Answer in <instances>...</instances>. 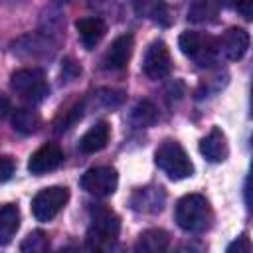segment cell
I'll return each mask as SVG.
<instances>
[{
    "label": "cell",
    "mask_w": 253,
    "mask_h": 253,
    "mask_svg": "<svg viewBox=\"0 0 253 253\" xmlns=\"http://www.w3.org/2000/svg\"><path fill=\"white\" fill-rule=\"evenodd\" d=\"M119 233H121L119 215L103 204L93 206L91 223L87 229V247L93 251H107L117 243Z\"/></svg>",
    "instance_id": "6da1fadb"
},
{
    "label": "cell",
    "mask_w": 253,
    "mask_h": 253,
    "mask_svg": "<svg viewBox=\"0 0 253 253\" xmlns=\"http://www.w3.org/2000/svg\"><path fill=\"white\" fill-rule=\"evenodd\" d=\"M176 223L188 233H202L211 223V208L206 196L188 194L176 204Z\"/></svg>",
    "instance_id": "7a4b0ae2"
},
{
    "label": "cell",
    "mask_w": 253,
    "mask_h": 253,
    "mask_svg": "<svg viewBox=\"0 0 253 253\" xmlns=\"http://www.w3.org/2000/svg\"><path fill=\"white\" fill-rule=\"evenodd\" d=\"M154 162L172 180H184L194 174V164L190 156L186 154L182 144L172 138L160 142V146L154 152Z\"/></svg>",
    "instance_id": "3957f363"
},
{
    "label": "cell",
    "mask_w": 253,
    "mask_h": 253,
    "mask_svg": "<svg viewBox=\"0 0 253 253\" xmlns=\"http://www.w3.org/2000/svg\"><path fill=\"white\" fill-rule=\"evenodd\" d=\"M10 87L20 99L28 103H40L49 95V83L45 79V73L38 67L14 71L10 77Z\"/></svg>",
    "instance_id": "277c9868"
},
{
    "label": "cell",
    "mask_w": 253,
    "mask_h": 253,
    "mask_svg": "<svg viewBox=\"0 0 253 253\" xmlns=\"http://www.w3.org/2000/svg\"><path fill=\"white\" fill-rule=\"evenodd\" d=\"M178 47L180 51L190 57L192 61H196L198 65H211L217 57V40L204 34V32H182L178 38Z\"/></svg>",
    "instance_id": "5b68a950"
},
{
    "label": "cell",
    "mask_w": 253,
    "mask_h": 253,
    "mask_svg": "<svg viewBox=\"0 0 253 253\" xmlns=\"http://www.w3.org/2000/svg\"><path fill=\"white\" fill-rule=\"evenodd\" d=\"M69 202V190L65 186H49L40 190L32 200V213L38 221H51Z\"/></svg>",
    "instance_id": "8992f818"
},
{
    "label": "cell",
    "mask_w": 253,
    "mask_h": 253,
    "mask_svg": "<svg viewBox=\"0 0 253 253\" xmlns=\"http://www.w3.org/2000/svg\"><path fill=\"white\" fill-rule=\"evenodd\" d=\"M117 184H119V174L111 166H95V168H89L81 176V180H79V186L87 194H93L97 198H107V196L115 194Z\"/></svg>",
    "instance_id": "52a82bcc"
},
{
    "label": "cell",
    "mask_w": 253,
    "mask_h": 253,
    "mask_svg": "<svg viewBox=\"0 0 253 253\" xmlns=\"http://www.w3.org/2000/svg\"><path fill=\"white\" fill-rule=\"evenodd\" d=\"M172 69V59H170V49L162 40L152 42L146 51H144V59H142V71L146 73L148 79H164Z\"/></svg>",
    "instance_id": "ba28073f"
},
{
    "label": "cell",
    "mask_w": 253,
    "mask_h": 253,
    "mask_svg": "<svg viewBox=\"0 0 253 253\" xmlns=\"http://www.w3.org/2000/svg\"><path fill=\"white\" fill-rule=\"evenodd\" d=\"M63 158H65L63 150L57 144L47 142V144L40 146L36 152H32V156L28 160V170L36 176H42V174L57 170L63 164Z\"/></svg>",
    "instance_id": "9c48e42d"
},
{
    "label": "cell",
    "mask_w": 253,
    "mask_h": 253,
    "mask_svg": "<svg viewBox=\"0 0 253 253\" xmlns=\"http://www.w3.org/2000/svg\"><path fill=\"white\" fill-rule=\"evenodd\" d=\"M249 49V34L243 28H229L217 40V55H223L229 61L241 59Z\"/></svg>",
    "instance_id": "30bf717a"
},
{
    "label": "cell",
    "mask_w": 253,
    "mask_h": 253,
    "mask_svg": "<svg viewBox=\"0 0 253 253\" xmlns=\"http://www.w3.org/2000/svg\"><path fill=\"white\" fill-rule=\"evenodd\" d=\"M132 47H134V38L130 34H123V36L115 38L113 43L109 45V49L105 51L103 67L111 69V71L125 69L128 59H130V55H132Z\"/></svg>",
    "instance_id": "8fae6325"
},
{
    "label": "cell",
    "mask_w": 253,
    "mask_h": 253,
    "mask_svg": "<svg viewBox=\"0 0 253 253\" xmlns=\"http://www.w3.org/2000/svg\"><path fill=\"white\" fill-rule=\"evenodd\" d=\"M164 200H166V194L160 186H146V188H138L132 194L130 206H132L134 211L158 213L164 208Z\"/></svg>",
    "instance_id": "7c38bea8"
},
{
    "label": "cell",
    "mask_w": 253,
    "mask_h": 253,
    "mask_svg": "<svg viewBox=\"0 0 253 253\" xmlns=\"http://www.w3.org/2000/svg\"><path fill=\"white\" fill-rule=\"evenodd\" d=\"M200 152L210 162H223L229 154V144L225 138V132L217 126H213L202 140H200Z\"/></svg>",
    "instance_id": "4fadbf2b"
},
{
    "label": "cell",
    "mask_w": 253,
    "mask_h": 253,
    "mask_svg": "<svg viewBox=\"0 0 253 253\" xmlns=\"http://www.w3.org/2000/svg\"><path fill=\"white\" fill-rule=\"evenodd\" d=\"M130 4H132L134 14L144 20H150L160 26H170L172 22L166 0H130Z\"/></svg>",
    "instance_id": "5bb4252c"
},
{
    "label": "cell",
    "mask_w": 253,
    "mask_h": 253,
    "mask_svg": "<svg viewBox=\"0 0 253 253\" xmlns=\"http://www.w3.org/2000/svg\"><path fill=\"white\" fill-rule=\"evenodd\" d=\"M75 28H77V34L81 38V43L87 47V49H93L107 34V24L97 18V16H89V18H79L75 22Z\"/></svg>",
    "instance_id": "9a60e30c"
},
{
    "label": "cell",
    "mask_w": 253,
    "mask_h": 253,
    "mask_svg": "<svg viewBox=\"0 0 253 253\" xmlns=\"http://www.w3.org/2000/svg\"><path fill=\"white\" fill-rule=\"evenodd\" d=\"M109 136H111V126L109 123L101 121L97 125H93L79 140V150L85 152V154H95L99 150H103L109 142Z\"/></svg>",
    "instance_id": "2e32d148"
},
{
    "label": "cell",
    "mask_w": 253,
    "mask_h": 253,
    "mask_svg": "<svg viewBox=\"0 0 253 253\" xmlns=\"http://www.w3.org/2000/svg\"><path fill=\"white\" fill-rule=\"evenodd\" d=\"M170 245V235L164 229H146L138 235L134 249L138 253H162Z\"/></svg>",
    "instance_id": "e0dca14e"
},
{
    "label": "cell",
    "mask_w": 253,
    "mask_h": 253,
    "mask_svg": "<svg viewBox=\"0 0 253 253\" xmlns=\"http://www.w3.org/2000/svg\"><path fill=\"white\" fill-rule=\"evenodd\" d=\"M20 229V210L14 204H6L0 208V245L12 241L16 231Z\"/></svg>",
    "instance_id": "ac0fdd59"
},
{
    "label": "cell",
    "mask_w": 253,
    "mask_h": 253,
    "mask_svg": "<svg viewBox=\"0 0 253 253\" xmlns=\"http://www.w3.org/2000/svg\"><path fill=\"white\" fill-rule=\"evenodd\" d=\"M40 123H42V119H40L38 111H34V109L24 107V109H16V111L12 113V126H14L18 132H22V134H32V132H36L38 126H40Z\"/></svg>",
    "instance_id": "d6986e66"
},
{
    "label": "cell",
    "mask_w": 253,
    "mask_h": 253,
    "mask_svg": "<svg viewBox=\"0 0 253 253\" xmlns=\"http://www.w3.org/2000/svg\"><path fill=\"white\" fill-rule=\"evenodd\" d=\"M217 8L211 0H194L190 10H188V20L196 24H210L215 22L217 18Z\"/></svg>",
    "instance_id": "ffe728a7"
},
{
    "label": "cell",
    "mask_w": 253,
    "mask_h": 253,
    "mask_svg": "<svg viewBox=\"0 0 253 253\" xmlns=\"http://www.w3.org/2000/svg\"><path fill=\"white\" fill-rule=\"evenodd\" d=\"M158 119V113H156V107L150 103V101H138L130 113V121L136 125V126H150L154 125Z\"/></svg>",
    "instance_id": "44dd1931"
},
{
    "label": "cell",
    "mask_w": 253,
    "mask_h": 253,
    "mask_svg": "<svg viewBox=\"0 0 253 253\" xmlns=\"http://www.w3.org/2000/svg\"><path fill=\"white\" fill-rule=\"evenodd\" d=\"M49 247V241H47V235L42 231V229H36L32 231L20 245V251H34V253H40V251H45Z\"/></svg>",
    "instance_id": "7402d4cb"
},
{
    "label": "cell",
    "mask_w": 253,
    "mask_h": 253,
    "mask_svg": "<svg viewBox=\"0 0 253 253\" xmlns=\"http://www.w3.org/2000/svg\"><path fill=\"white\" fill-rule=\"evenodd\" d=\"M81 117H83V103H77V105H73V107L65 113V117L55 125V130H57V132H65V130L71 128Z\"/></svg>",
    "instance_id": "603a6c76"
},
{
    "label": "cell",
    "mask_w": 253,
    "mask_h": 253,
    "mask_svg": "<svg viewBox=\"0 0 253 253\" xmlns=\"http://www.w3.org/2000/svg\"><path fill=\"white\" fill-rule=\"evenodd\" d=\"M221 6L225 8H233L237 12L243 14V18L251 20V14H253V0H217Z\"/></svg>",
    "instance_id": "cb8c5ba5"
},
{
    "label": "cell",
    "mask_w": 253,
    "mask_h": 253,
    "mask_svg": "<svg viewBox=\"0 0 253 253\" xmlns=\"http://www.w3.org/2000/svg\"><path fill=\"white\" fill-rule=\"evenodd\" d=\"M103 93H105V95H99V99L103 101V105H105V107H117V105H121V103H123V99H125L123 91L103 89Z\"/></svg>",
    "instance_id": "d4e9b609"
},
{
    "label": "cell",
    "mask_w": 253,
    "mask_h": 253,
    "mask_svg": "<svg viewBox=\"0 0 253 253\" xmlns=\"http://www.w3.org/2000/svg\"><path fill=\"white\" fill-rule=\"evenodd\" d=\"M14 170H16L14 160L10 156H0V184L8 182L12 178V174H14Z\"/></svg>",
    "instance_id": "484cf974"
},
{
    "label": "cell",
    "mask_w": 253,
    "mask_h": 253,
    "mask_svg": "<svg viewBox=\"0 0 253 253\" xmlns=\"http://www.w3.org/2000/svg\"><path fill=\"white\" fill-rule=\"evenodd\" d=\"M61 75H63L67 81H73L77 75H81V67H79L73 59L67 57V59L63 61V65H61Z\"/></svg>",
    "instance_id": "4316f807"
},
{
    "label": "cell",
    "mask_w": 253,
    "mask_h": 253,
    "mask_svg": "<svg viewBox=\"0 0 253 253\" xmlns=\"http://www.w3.org/2000/svg\"><path fill=\"white\" fill-rule=\"evenodd\" d=\"M233 251H237V253H249L251 251V241H249L247 233H243L231 245H227V253H233Z\"/></svg>",
    "instance_id": "83f0119b"
},
{
    "label": "cell",
    "mask_w": 253,
    "mask_h": 253,
    "mask_svg": "<svg viewBox=\"0 0 253 253\" xmlns=\"http://www.w3.org/2000/svg\"><path fill=\"white\" fill-rule=\"evenodd\" d=\"M63 2H69V0H63Z\"/></svg>",
    "instance_id": "f1b7e54d"
}]
</instances>
